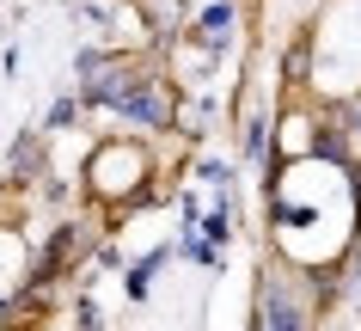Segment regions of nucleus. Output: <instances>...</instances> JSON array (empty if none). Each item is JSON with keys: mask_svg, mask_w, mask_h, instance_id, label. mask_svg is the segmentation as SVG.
<instances>
[{"mask_svg": "<svg viewBox=\"0 0 361 331\" xmlns=\"http://www.w3.org/2000/svg\"><path fill=\"white\" fill-rule=\"evenodd\" d=\"M227 25H233V6H214V13H209V43H221Z\"/></svg>", "mask_w": 361, "mask_h": 331, "instance_id": "nucleus-1", "label": "nucleus"}, {"mask_svg": "<svg viewBox=\"0 0 361 331\" xmlns=\"http://www.w3.org/2000/svg\"><path fill=\"white\" fill-rule=\"evenodd\" d=\"M355 117H361V104H355Z\"/></svg>", "mask_w": 361, "mask_h": 331, "instance_id": "nucleus-2", "label": "nucleus"}]
</instances>
